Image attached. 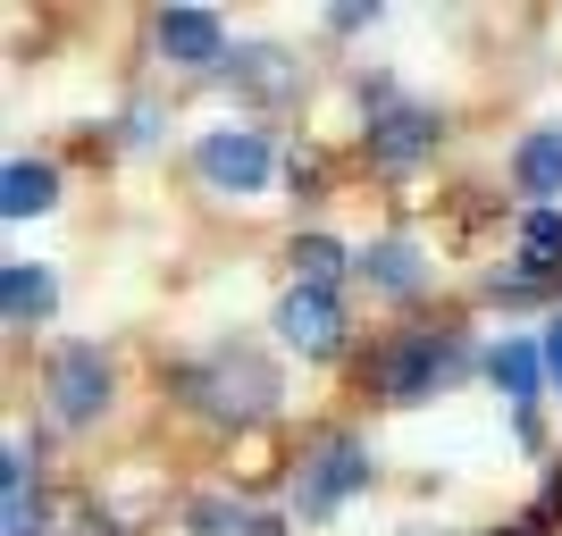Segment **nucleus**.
I'll list each match as a JSON object with an SVG mask.
<instances>
[{
  "instance_id": "nucleus-2",
  "label": "nucleus",
  "mask_w": 562,
  "mask_h": 536,
  "mask_svg": "<svg viewBox=\"0 0 562 536\" xmlns=\"http://www.w3.org/2000/svg\"><path fill=\"white\" fill-rule=\"evenodd\" d=\"M361 487H370V453H361L352 436H328L303 461V520H336L345 494H361Z\"/></svg>"
},
{
  "instance_id": "nucleus-11",
  "label": "nucleus",
  "mask_w": 562,
  "mask_h": 536,
  "mask_svg": "<svg viewBox=\"0 0 562 536\" xmlns=\"http://www.w3.org/2000/svg\"><path fill=\"white\" fill-rule=\"evenodd\" d=\"M50 202H59V168L9 160V176H0V210H9V218H43Z\"/></svg>"
},
{
  "instance_id": "nucleus-5",
  "label": "nucleus",
  "mask_w": 562,
  "mask_h": 536,
  "mask_svg": "<svg viewBox=\"0 0 562 536\" xmlns=\"http://www.w3.org/2000/svg\"><path fill=\"white\" fill-rule=\"evenodd\" d=\"M446 369H453V352L437 344V335H403V344L378 361V395L386 402H428Z\"/></svg>"
},
{
  "instance_id": "nucleus-8",
  "label": "nucleus",
  "mask_w": 562,
  "mask_h": 536,
  "mask_svg": "<svg viewBox=\"0 0 562 536\" xmlns=\"http://www.w3.org/2000/svg\"><path fill=\"white\" fill-rule=\"evenodd\" d=\"M520 260H529V269L495 277V294H538V285L562 269V210H529L520 218Z\"/></svg>"
},
{
  "instance_id": "nucleus-1",
  "label": "nucleus",
  "mask_w": 562,
  "mask_h": 536,
  "mask_svg": "<svg viewBox=\"0 0 562 536\" xmlns=\"http://www.w3.org/2000/svg\"><path fill=\"white\" fill-rule=\"evenodd\" d=\"M186 395H193L202 420H269L278 411V369L252 361V352H218L211 369L186 377Z\"/></svg>"
},
{
  "instance_id": "nucleus-16",
  "label": "nucleus",
  "mask_w": 562,
  "mask_h": 536,
  "mask_svg": "<svg viewBox=\"0 0 562 536\" xmlns=\"http://www.w3.org/2000/svg\"><path fill=\"white\" fill-rule=\"evenodd\" d=\"M235 84H244V93H294V59H285V50H244V59H235Z\"/></svg>"
},
{
  "instance_id": "nucleus-4",
  "label": "nucleus",
  "mask_w": 562,
  "mask_h": 536,
  "mask_svg": "<svg viewBox=\"0 0 562 536\" xmlns=\"http://www.w3.org/2000/svg\"><path fill=\"white\" fill-rule=\"evenodd\" d=\"M202 176H211L218 193H260L269 185V142L252 135V126H218V135H202Z\"/></svg>"
},
{
  "instance_id": "nucleus-15",
  "label": "nucleus",
  "mask_w": 562,
  "mask_h": 536,
  "mask_svg": "<svg viewBox=\"0 0 562 536\" xmlns=\"http://www.w3.org/2000/svg\"><path fill=\"white\" fill-rule=\"evenodd\" d=\"M538 369H546L538 344H504V352H495V386H504V402H529V395H538Z\"/></svg>"
},
{
  "instance_id": "nucleus-17",
  "label": "nucleus",
  "mask_w": 562,
  "mask_h": 536,
  "mask_svg": "<svg viewBox=\"0 0 562 536\" xmlns=\"http://www.w3.org/2000/svg\"><path fill=\"white\" fill-rule=\"evenodd\" d=\"M294 277H303V285H319V294H328V285L345 277V252H336L328 235H294Z\"/></svg>"
},
{
  "instance_id": "nucleus-20",
  "label": "nucleus",
  "mask_w": 562,
  "mask_h": 536,
  "mask_svg": "<svg viewBox=\"0 0 562 536\" xmlns=\"http://www.w3.org/2000/svg\"><path fill=\"white\" fill-rule=\"evenodd\" d=\"M546 369L562 377V319H554V335H546Z\"/></svg>"
},
{
  "instance_id": "nucleus-10",
  "label": "nucleus",
  "mask_w": 562,
  "mask_h": 536,
  "mask_svg": "<svg viewBox=\"0 0 562 536\" xmlns=\"http://www.w3.org/2000/svg\"><path fill=\"white\" fill-rule=\"evenodd\" d=\"M513 176H520V193H529L538 210H554L562 202V135H529L513 151Z\"/></svg>"
},
{
  "instance_id": "nucleus-9",
  "label": "nucleus",
  "mask_w": 562,
  "mask_h": 536,
  "mask_svg": "<svg viewBox=\"0 0 562 536\" xmlns=\"http://www.w3.org/2000/svg\"><path fill=\"white\" fill-rule=\"evenodd\" d=\"M160 50L177 59V68H218V59H227L211 9H160Z\"/></svg>"
},
{
  "instance_id": "nucleus-18",
  "label": "nucleus",
  "mask_w": 562,
  "mask_h": 536,
  "mask_svg": "<svg viewBox=\"0 0 562 536\" xmlns=\"http://www.w3.org/2000/svg\"><path fill=\"white\" fill-rule=\"evenodd\" d=\"M193 536H244V528H252V512H235V503H193Z\"/></svg>"
},
{
  "instance_id": "nucleus-7",
  "label": "nucleus",
  "mask_w": 562,
  "mask_h": 536,
  "mask_svg": "<svg viewBox=\"0 0 562 536\" xmlns=\"http://www.w3.org/2000/svg\"><path fill=\"white\" fill-rule=\"evenodd\" d=\"M437 151V110H386L370 117V160L378 168H420Z\"/></svg>"
},
{
  "instance_id": "nucleus-19",
  "label": "nucleus",
  "mask_w": 562,
  "mask_h": 536,
  "mask_svg": "<svg viewBox=\"0 0 562 536\" xmlns=\"http://www.w3.org/2000/svg\"><path fill=\"white\" fill-rule=\"evenodd\" d=\"M244 536H285V520L278 512H252V528H244Z\"/></svg>"
},
{
  "instance_id": "nucleus-13",
  "label": "nucleus",
  "mask_w": 562,
  "mask_h": 536,
  "mask_svg": "<svg viewBox=\"0 0 562 536\" xmlns=\"http://www.w3.org/2000/svg\"><path fill=\"white\" fill-rule=\"evenodd\" d=\"M0 303H9V327H34V319H50V303H59V294H50L43 269L9 260V269H0Z\"/></svg>"
},
{
  "instance_id": "nucleus-6",
  "label": "nucleus",
  "mask_w": 562,
  "mask_h": 536,
  "mask_svg": "<svg viewBox=\"0 0 562 536\" xmlns=\"http://www.w3.org/2000/svg\"><path fill=\"white\" fill-rule=\"evenodd\" d=\"M278 335L294 352H311V361H328L336 344H345V310H336V294H319V285H294L278 303Z\"/></svg>"
},
{
  "instance_id": "nucleus-14",
  "label": "nucleus",
  "mask_w": 562,
  "mask_h": 536,
  "mask_svg": "<svg viewBox=\"0 0 562 536\" xmlns=\"http://www.w3.org/2000/svg\"><path fill=\"white\" fill-rule=\"evenodd\" d=\"M25 444H9V461H0V494H9V536H43V512H34V494H25Z\"/></svg>"
},
{
  "instance_id": "nucleus-3",
  "label": "nucleus",
  "mask_w": 562,
  "mask_h": 536,
  "mask_svg": "<svg viewBox=\"0 0 562 536\" xmlns=\"http://www.w3.org/2000/svg\"><path fill=\"white\" fill-rule=\"evenodd\" d=\"M50 411H59L68 427H85V420L110 411V361H101L93 344H59L50 352Z\"/></svg>"
},
{
  "instance_id": "nucleus-12",
  "label": "nucleus",
  "mask_w": 562,
  "mask_h": 536,
  "mask_svg": "<svg viewBox=\"0 0 562 536\" xmlns=\"http://www.w3.org/2000/svg\"><path fill=\"white\" fill-rule=\"evenodd\" d=\"M352 269H361L370 285H386V294H420V285H428V269H420V252H412V243H370Z\"/></svg>"
}]
</instances>
